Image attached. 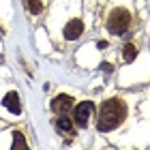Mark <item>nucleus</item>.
<instances>
[{"label":"nucleus","mask_w":150,"mask_h":150,"mask_svg":"<svg viewBox=\"0 0 150 150\" xmlns=\"http://www.w3.org/2000/svg\"><path fill=\"white\" fill-rule=\"evenodd\" d=\"M127 118V105L125 101L114 97V99H107L103 101V105H101L99 110V116H97V129L99 131H114V129H118L122 125V120Z\"/></svg>","instance_id":"obj_1"},{"label":"nucleus","mask_w":150,"mask_h":150,"mask_svg":"<svg viewBox=\"0 0 150 150\" xmlns=\"http://www.w3.org/2000/svg\"><path fill=\"white\" fill-rule=\"evenodd\" d=\"M129 28H131V13H129L127 9H122V6H118V9H112L110 11V17H107V30L112 32V35H127Z\"/></svg>","instance_id":"obj_2"},{"label":"nucleus","mask_w":150,"mask_h":150,"mask_svg":"<svg viewBox=\"0 0 150 150\" xmlns=\"http://www.w3.org/2000/svg\"><path fill=\"white\" fill-rule=\"evenodd\" d=\"M92 114H94V103L92 101H81V103L75 107V112H73V122L79 129H84V127H88Z\"/></svg>","instance_id":"obj_3"},{"label":"nucleus","mask_w":150,"mask_h":150,"mask_svg":"<svg viewBox=\"0 0 150 150\" xmlns=\"http://www.w3.org/2000/svg\"><path fill=\"white\" fill-rule=\"evenodd\" d=\"M71 110H73V97H71V94H58V97H54L52 112H56L60 116V114H67Z\"/></svg>","instance_id":"obj_4"},{"label":"nucleus","mask_w":150,"mask_h":150,"mask_svg":"<svg viewBox=\"0 0 150 150\" xmlns=\"http://www.w3.org/2000/svg\"><path fill=\"white\" fill-rule=\"evenodd\" d=\"M62 35L67 41H75V39H79L81 35H84V24H81V19H69L64 26V30H62Z\"/></svg>","instance_id":"obj_5"},{"label":"nucleus","mask_w":150,"mask_h":150,"mask_svg":"<svg viewBox=\"0 0 150 150\" xmlns=\"http://www.w3.org/2000/svg\"><path fill=\"white\" fill-rule=\"evenodd\" d=\"M2 105L11 114H19V112H22V103H19V94L17 92H6L4 99H2Z\"/></svg>","instance_id":"obj_6"},{"label":"nucleus","mask_w":150,"mask_h":150,"mask_svg":"<svg viewBox=\"0 0 150 150\" xmlns=\"http://www.w3.org/2000/svg\"><path fill=\"white\" fill-rule=\"evenodd\" d=\"M54 125H56V129L60 133H73V122H71V118H67L64 114H60V118H56V122H54Z\"/></svg>","instance_id":"obj_7"},{"label":"nucleus","mask_w":150,"mask_h":150,"mask_svg":"<svg viewBox=\"0 0 150 150\" xmlns=\"http://www.w3.org/2000/svg\"><path fill=\"white\" fill-rule=\"evenodd\" d=\"M122 58H125V62H133V60L137 58V47L133 43H127L125 50H122Z\"/></svg>","instance_id":"obj_8"},{"label":"nucleus","mask_w":150,"mask_h":150,"mask_svg":"<svg viewBox=\"0 0 150 150\" xmlns=\"http://www.w3.org/2000/svg\"><path fill=\"white\" fill-rule=\"evenodd\" d=\"M26 2V9H28L32 15H39L41 11H43V2L41 0H24Z\"/></svg>","instance_id":"obj_9"},{"label":"nucleus","mask_w":150,"mask_h":150,"mask_svg":"<svg viewBox=\"0 0 150 150\" xmlns=\"http://www.w3.org/2000/svg\"><path fill=\"white\" fill-rule=\"evenodd\" d=\"M13 148H28V144H26V139H24V135L22 133H13Z\"/></svg>","instance_id":"obj_10"},{"label":"nucleus","mask_w":150,"mask_h":150,"mask_svg":"<svg viewBox=\"0 0 150 150\" xmlns=\"http://www.w3.org/2000/svg\"><path fill=\"white\" fill-rule=\"evenodd\" d=\"M101 67H103V71H105V73H110V71H112V64H107V62H103Z\"/></svg>","instance_id":"obj_11"}]
</instances>
